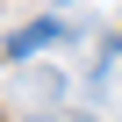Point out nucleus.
<instances>
[{
	"instance_id": "obj_1",
	"label": "nucleus",
	"mask_w": 122,
	"mask_h": 122,
	"mask_svg": "<svg viewBox=\"0 0 122 122\" xmlns=\"http://www.w3.org/2000/svg\"><path fill=\"white\" fill-rule=\"evenodd\" d=\"M57 36H72V22H65V15L29 22V29H15V36H7V57H15V65H29V57H36V50H50Z\"/></svg>"
},
{
	"instance_id": "obj_2",
	"label": "nucleus",
	"mask_w": 122,
	"mask_h": 122,
	"mask_svg": "<svg viewBox=\"0 0 122 122\" xmlns=\"http://www.w3.org/2000/svg\"><path fill=\"white\" fill-rule=\"evenodd\" d=\"M93 79H101V86H115V79H122V36L101 50V72H93Z\"/></svg>"
}]
</instances>
